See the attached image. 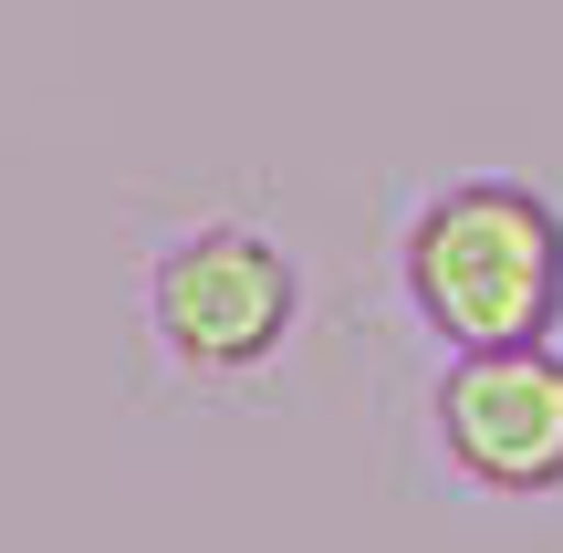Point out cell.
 Instances as JSON below:
<instances>
[{
    "instance_id": "obj_1",
    "label": "cell",
    "mask_w": 563,
    "mask_h": 553,
    "mask_svg": "<svg viewBox=\"0 0 563 553\" xmlns=\"http://www.w3.org/2000/svg\"><path fill=\"white\" fill-rule=\"evenodd\" d=\"M397 292L439 355L563 334V199L532 178H449L397 230Z\"/></svg>"
},
{
    "instance_id": "obj_3",
    "label": "cell",
    "mask_w": 563,
    "mask_h": 553,
    "mask_svg": "<svg viewBox=\"0 0 563 553\" xmlns=\"http://www.w3.org/2000/svg\"><path fill=\"white\" fill-rule=\"evenodd\" d=\"M428 439L449 480L490 501H553L563 491V345H470L428 376Z\"/></svg>"
},
{
    "instance_id": "obj_2",
    "label": "cell",
    "mask_w": 563,
    "mask_h": 553,
    "mask_svg": "<svg viewBox=\"0 0 563 553\" xmlns=\"http://www.w3.org/2000/svg\"><path fill=\"white\" fill-rule=\"evenodd\" d=\"M302 324V272L251 220H188L146 251V345L199 387L262 376Z\"/></svg>"
}]
</instances>
